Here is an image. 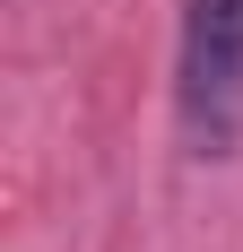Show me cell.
<instances>
[{"label": "cell", "instance_id": "obj_1", "mask_svg": "<svg viewBox=\"0 0 243 252\" xmlns=\"http://www.w3.org/2000/svg\"><path fill=\"white\" fill-rule=\"evenodd\" d=\"M174 104L200 157H226L243 130V0H182V52H174Z\"/></svg>", "mask_w": 243, "mask_h": 252}]
</instances>
